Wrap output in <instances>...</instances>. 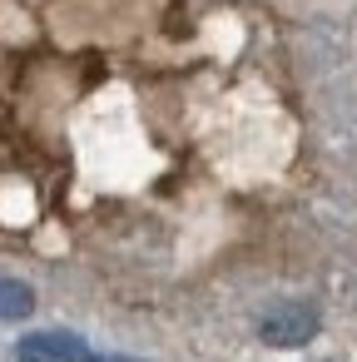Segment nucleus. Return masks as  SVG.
<instances>
[{
	"label": "nucleus",
	"instance_id": "f257e3e1",
	"mask_svg": "<svg viewBox=\"0 0 357 362\" xmlns=\"http://www.w3.org/2000/svg\"><path fill=\"white\" fill-rule=\"evenodd\" d=\"M317 308L312 303H273L263 317H258V337L268 347H303L317 337Z\"/></svg>",
	"mask_w": 357,
	"mask_h": 362
},
{
	"label": "nucleus",
	"instance_id": "7ed1b4c3",
	"mask_svg": "<svg viewBox=\"0 0 357 362\" xmlns=\"http://www.w3.org/2000/svg\"><path fill=\"white\" fill-rule=\"evenodd\" d=\"M16 362H65V357L55 352V342H50V332H35V337H25V342H21V352H16Z\"/></svg>",
	"mask_w": 357,
	"mask_h": 362
},
{
	"label": "nucleus",
	"instance_id": "f03ea898",
	"mask_svg": "<svg viewBox=\"0 0 357 362\" xmlns=\"http://www.w3.org/2000/svg\"><path fill=\"white\" fill-rule=\"evenodd\" d=\"M30 308H35V293L25 283L0 278V322H21V317H30Z\"/></svg>",
	"mask_w": 357,
	"mask_h": 362
}]
</instances>
